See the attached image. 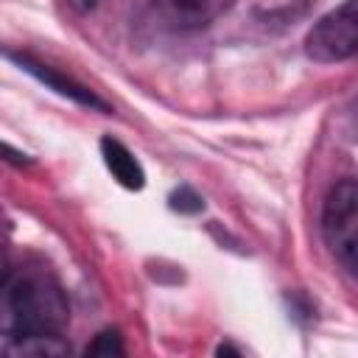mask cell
I'll return each mask as SVG.
<instances>
[{
    "label": "cell",
    "instance_id": "1",
    "mask_svg": "<svg viewBox=\"0 0 358 358\" xmlns=\"http://www.w3.org/2000/svg\"><path fill=\"white\" fill-rule=\"evenodd\" d=\"M67 322V296L45 266H8L6 277L0 280L3 336H62Z\"/></svg>",
    "mask_w": 358,
    "mask_h": 358
},
{
    "label": "cell",
    "instance_id": "2",
    "mask_svg": "<svg viewBox=\"0 0 358 358\" xmlns=\"http://www.w3.org/2000/svg\"><path fill=\"white\" fill-rule=\"evenodd\" d=\"M322 235L333 257L347 274L358 268V187L352 179H341L324 199Z\"/></svg>",
    "mask_w": 358,
    "mask_h": 358
},
{
    "label": "cell",
    "instance_id": "3",
    "mask_svg": "<svg viewBox=\"0 0 358 358\" xmlns=\"http://www.w3.org/2000/svg\"><path fill=\"white\" fill-rule=\"evenodd\" d=\"M358 48V14H355V0H344L336 11L324 14L308 34L305 50L313 62L333 64L344 62L355 53Z\"/></svg>",
    "mask_w": 358,
    "mask_h": 358
},
{
    "label": "cell",
    "instance_id": "4",
    "mask_svg": "<svg viewBox=\"0 0 358 358\" xmlns=\"http://www.w3.org/2000/svg\"><path fill=\"white\" fill-rule=\"evenodd\" d=\"M232 0H151L148 11L159 28L168 31H199L218 20Z\"/></svg>",
    "mask_w": 358,
    "mask_h": 358
},
{
    "label": "cell",
    "instance_id": "5",
    "mask_svg": "<svg viewBox=\"0 0 358 358\" xmlns=\"http://www.w3.org/2000/svg\"><path fill=\"white\" fill-rule=\"evenodd\" d=\"M11 59L22 67V70H28V73H34L39 81H45L50 90H56V92H62V95H67V98H73V101H78V103H84V106H95V109H106V103L103 101H98L87 87H81V84H76L73 78H64V76H59L50 64H42L39 59H31L28 53H11Z\"/></svg>",
    "mask_w": 358,
    "mask_h": 358
},
{
    "label": "cell",
    "instance_id": "6",
    "mask_svg": "<svg viewBox=\"0 0 358 358\" xmlns=\"http://www.w3.org/2000/svg\"><path fill=\"white\" fill-rule=\"evenodd\" d=\"M101 157H103V165L109 168V173L129 190H140L145 185V173H143V165L137 162V157L115 137H103L101 140Z\"/></svg>",
    "mask_w": 358,
    "mask_h": 358
},
{
    "label": "cell",
    "instance_id": "7",
    "mask_svg": "<svg viewBox=\"0 0 358 358\" xmlns=\"http://www.w3.org/2000/svg\"><path fill=\"white\" fill-rule=\"evenodd\" d=\"M6 355H64L70 352L67 341L62 336H17L8 338V344L3 347Z\"/></svg>",
    "mask_w": 358,
    "mask_h": 358
},
{
    "label": "cell",
    "instance_id": "8",
    "mask_svg": "<svg viewBox=\"0 0 358 358\" xmlns=\"http://www.w3.org/2000/svg\"><path fill=\"white\" fill-rule=\"evenodd\" d=\"M123 352V344H120V336L106 330L101 333L90 347H87V355H120Z\"/></svg>",
    "mask_w": 358,
    "mask_h": 358
},
{
    "label": "cell",
    "instance_id": "9",
    "mask_svg": "<svg viewBox=\"0 0 358 358\" xmlns=\"http://www.w3.org/2000/svg\"><path fill=\"white\" fill-rule=\"evenodd\" d=\"M171 207L179 210V213H199V210L204 207V201H201V196L193 193L190 187H179V190L171 193Z\"/></svg>",
    "mask_w": 358,
    "mask_h": 358
},
{
    "label": "cell",
    "instance_id": "10",
    "mask_svg": "<svg viewBox=\"0 0 358 358\" xmlns=\"http://www.w3.org/2000/svg\"><path fill=\"white\" fill-rule=\"evenodd\" d=\"M95 3L98 0H70V6L78 8V11H90V8H95Z\"/></svg>",
    "mask_w": 358,
    "mask_h": 358
},
{
    "label": "cell",
    "instance_id": "11",
    "mask_svg": "<svg viewBox=\"0 0 358 358\" xmlns=\"http://www.w3.org/2000/svg\"><path fill=\"white\" fill-rule=\"evenodd\" d=\"M8 266H11V263L6 260V252H3V246H0V280L6 277V271H8Z\"/></svg>",
    "mask_w": 358,
    "mask_h": 358
}]
</instances>
